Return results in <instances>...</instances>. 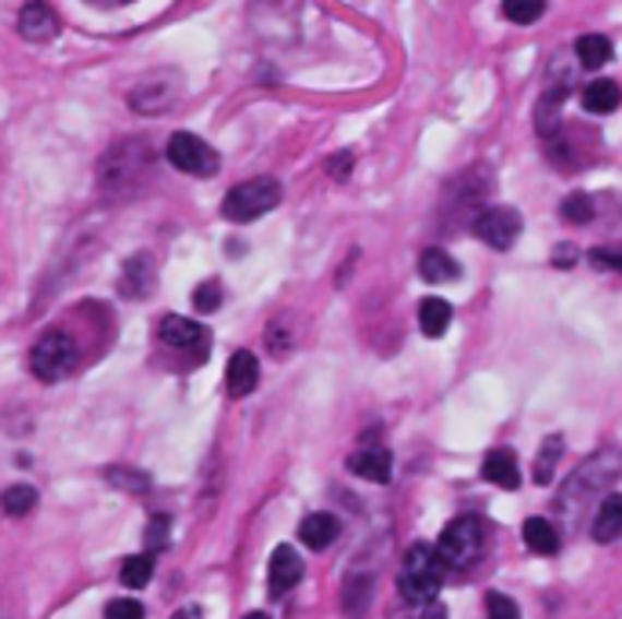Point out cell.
Masks as SVG:
<instances>
[{"label":"cell","instance_id":"cell-1","mask_svg":"<svg viewBox=\"0 0 622 619\" xmlns=\"http://www.w3.org/2000/svg\"><path fill=\"white\" fill-rule=\"evenodd\" d=\"M153 171V154L146 139H124V143L109 146L103 160H98V187L106 193H131L142 187V179H149Z\"/></svg>","mask_w":622,"mask_h":619},{"label":"cell","instance_id":"cell-2","mask_svg":"<svg viewBox=\"0 0 622 619\" xmlns=\"http://www.w3.org/2000/svg\"><path fill=\"white\" fill-rule=\"evenodd\" d=\"M444 564L436 558V547L430 543H411L408 558H404V569H400V594L408 605H430L436 594H441V583H444Z\"/></svg>","mask_w":622,"mask_h":619},{"label":"cell","instance_id":"cell-3","mask_svg":"<svg viewBox=\"0 0 622 619\" xmlns=\"http://www.w3.org/2000/svg\"><path fill=\"white\" fill-rule=\"evenodd\" d=\"M76 361H81V350H76L73 335L65 329H48L29 350V372L40 383H59L73 372Z\"/></svg>","mask_w":622,"mask_h":619},{"label":"cell","instance_id":"cell-4","mask_svg":"<svg viewBox=\"0 0 622 619\" xmlns=\"http://www.w3.org/2000/svg\"><path fill=\"white\" fill-rule=\"evenodd\" d=\"M179 99H182V73L171 67L153 70L128 88V106H131V114H139V117L168 114Z\"/></svg>","mask_w":622,"mask_h":619},{"label":"cell","instance_id":"cell-5","mask_svg":"<svg viewBox=\"0 0 622 619\" xmlns=\"http://www.w3.org/2000/svg\"><path fill=\"white\" fill-rule=\"evenodd\" d=\"M277 204H280V182L262 176V179L237 182L223 198V215L229 223H255L266 212L277 209Z\"/></svg>","mask_w":622,"mask_h":619},{"label":"cell","instance_id":"cell-6","mask_svg":"<svg viewBox=\"0 0 622 619\" xmlns=\"http://www.w3.org/2000/svg\"><path fill=\"white\" fill-rule=\"evenodd\" d=\"M485 547V525L477 517H455L452 525H444L441 539H436V558L444 569H469L480 558Z\"/></svg>","mask_w":622,"mask_h":619},{"label":"cell","instance_id":"cell-7","mask_svg":"<svg viewBox=\"0 0 622 619\" xmlns=\"http://www.w3.org/2000/svg\"><path fill=\"white\" fill-rule=\"evenodd\" d=\"M168 160H171V168L186 171V176L207 179V176H215V171H218V154L193 132H175L168 139Z\"/></svg>","mask_w":622,"mask_h":619},{"label":"cell","instance_id":"cell-8","mask_svg":"<svg viewBox=\"0 0 622 619\" xmlns=\"http://www.w3.org/2000/svg\"><path fill=\"white\" fill-rule=\"evenodd\" d=\"M157 340L168 346V350L193 354L196 361H204L207 346H212V335H207L204 324L182 318V313H168V318L157 321Z\"/></svg>","mask_w":622,"mask_h":619},{"label":"cell","instance_id":"cell-9","mask_svg":"<svg viewBox=\"0 0 622 619\" xmlns=\"http://www.w3.org/2000/svg\"><path fill=\"white\" fill-rule=\"evenodd\" d=\"M524 230V219L517 209H480L474 219V234L495 252H506V248L517 245V237Z\"/></svg>","mask_w":622,"mask_h":619},{"label":"cell","instance_id":"cell-10","mask_svg":"<svg viewBox=\"0 0 622 619\" xmlns=\"http://www.w3.org/2000/svg\"><path fill=\"white\" fill-rule=\"evenodd\" d=\"M153 288H157V263H153L149 252H135L120 270L117 291L124 299H146L153 296Z\"/></svg>","mask_w":622,"mask_h":619},{"label":"cell","instance_id":"cell-11","mask_svg":"<svg viewBox=\"0 0 622 619\" xmlns=\"http://www.w3.org/2000/svg\"><path fill=\"white\" fill-rule=\"evenodd\" d=\"M19 34L33 40V45H44V40L59 34V19H55L48 0H26L19 8Z\"/></svg>","mask_w":622,"mask_h":619},{"label":"cell","instance_id":"cell-12","mask_svg":"<svg viewBox=\"0 0 622 619\" xmlns=\"http://www.w3.org/2000/svg\"><path fill=\"white\" fill-rule=\"evenodd\" d=\"M299 580H302V558H299V550L288 547V543H280V547L273 550V558H270V594H273V597L288 594L291 586H299Z\"/></svg>","mask_w":622,"mask_h":619},{"label":"cell","instance_id":"cell-13","mask_svg":"<svg viewBox=\"0 0 622 619\" xmlns=\"http://www.w3.org/2000/svg\"><path fill=\"white\" fill-rule=\"evenodd\" d=\"M259 386V357L251 350H237L226 365V390L229 397H248Z\"/></svg>","mask_w":622,"mask_h":619},{"label":"cell","instance_id":"cell-14","mask_svg":"<svg viewBox=\"0 0 622 619\" xmlns=\"http://www.w3.org/2000/svg\"><path fill=\"white\" fill-rule=\"evenodd\" d=\"M349 474L364 477V481H375V485H386L393 477V460L386 449H360L346 460Z\"/></svg>","mask_w":622,"mask_h":619},{"label":"cell","instance_id":"cell-15","mask_svg":"<svg viewBox=\"0 0 622 619\" xmlns=\"http://www.w3.org/2000/svg\"><path fill=\"white\" fill-rule=\"evenodd\" d=\"M480 474H485L491 485L506 488V492H513V488L521 485L517 455H513L510 449H491V452L485 455V466H480Z\"/></svg>","mask_w":622,"mask_h":619},{"label":"cell","instance_id":"cell-16","mask_svg":"<svg viewBox=\"0 0 622 619\" xmlns=\"http://www.w3.org/2000/svg\"><path fill=\"white\" fill-rule=\"evenodd\" d=\"M371 594H375V583H371L368 572L346 575V583H343V612L349 619H364L368 605H371Z\"/></svg>","mask_w":622,"mask_h":619},{"label":"cell","instance_id":"cell-17","mask_svg":"<svg viewBox=\"0 0 622 619\" xmlns=\"http://www.w3.org/2000/svg\"><path fill=\"white\" fill-rule=\"evenodd\" d=\"M594 543H615L622 536V496H605V503L597 507L594 525H589Z\"/></svg>","mask_w":622,"mask_h":619},{"label":"cell","instance_id":"cell-18","mask_svg":"<svg viewBox=\"0 0 622 619\" xmlns=\"http://www.w3.org/2000/svg\"><path fill=\"white\" fill-rule=\"evenodd\" d=\"M335 536H338V517H335V514H327V510H316V514L302 517L299 539L306 543V547L324 550V547H332Z\"/></svg>","mask_w":622,"mask_h":619},{"label":"cell","instance_id":"cell-19","mask_svg":"<svg viewBox=\"0 0 622 619\" xmlns=\"http://www.w3.org/2000/svg\"><path fill=\"white\" fill-rule=\"evenodd\" d=\"M619 106H622V88H619L615 81L600 78V81L586 84V88H583V110L586 114L605 117V114H615Z\"/></svg>","mask_w":622,"mask_h":619},{"label":"cell","instance_id":"cell-20","mask_svg":"<svg viewBox=\"0 0 622 619\" xmlns=\"http://www.w3.org/2000/svg\"><path fill=\"white\" fill-rule=\"evenodd\" d=\"M567 84H561V88H546V95L539 99V106H535V132H539L542 139H550L557 128H561V110H564V99H567Z\"/></svg>","mask_w":622,"mask_h":619},{"label":"cell","instance_id":"cell-21","mask_svg":"<svg viewBox=\"0 0 622 619\" xmlns=\"http://www.w3.org/2000/svg\"><path fill=\"white\" fill-rule=\"evenodd\" d=\"M419 277L430 281V285H447V281L463 277V270H458L455 259L447 252H441V248H426V252L419 255Z\"/></svg>","mask_w":622,"mask_h":619},{"label":"cell","instance_id":"cell-22","mask_svg":"<svg viewBox=\"0 0 622 619\" xmlns=\"http://www.w3.org/2000/svg\"><path fill=\"white\" fill-rule=\"evenodd\" d=\"M447 324H452V307H447V299H422L419 302V329L430 335V340H441L447 332Z\"/></svg>","mask_w":622,"mask_h":619},{"label":"cell","instance_id":"cell-23","mask_svg":"<svg viewBox=\"0 0 622 619\" xmlns=\"http://www.w3.org/2000/svg\"><path fill=\"white\" fill-rule=\"evenodd\" d=\"M575 59H578V67H589V70L608 67V62H611V40L600 37V34H583L575 40Z\"/></svg>","mask_w":622,"mask_h":619},{"label":"cell","instance_id":"cell-24","mask_svg":"<svg viewBox=\"0 0 622 619\" xmlns=\"http://www.w3.org/2000/svg\"><path fill=\"white\" fill-rule=\"evenodd\" d=\"M521 532H524L528 550H535V553H557V547H561V536H557V528L546 517H528Z\"/></svg>","mask_w":622,"mask_h":619},{"label":"cell","instance_id":"cell-25","mask_svg":"<svg viewBox=\"0 0 622 619\" xmlns=\"http://www.w3.org/2000/svg\"><path fill=\"white\" fill-rule=\"evenodd\" d=\"M561 452H564V438L561 433H550V438L542 441V449L539 455H535V485H550L553 481V474H557V460H561Z\"/></svg>","mask_w":622,"mask_h":619},{"label":"cell","instance_id":"cell-26","mask_svg":"<svg viewBox=\"0 0 622 619\" xmlns=\"http://www.w3.org/2000/svg\"><path fill=\"white\" fill-rule=\"evenodd\" d=\"M546 15V0H502V19L513 26H531Z\"/></svg>","mask_w":622,"mask_h":619},{"label":"cell","instance_id":"cell-27","mask_svg":"<svg viewBox=\"0 0 622 619\" xmlns=\"http://www.w3.org/2000/svg\"><path fill=\"white\" fill-rule=\"evenodd\" d=\"M0 507H4V514H11V517L29 514V510L37 507V488L11 485V488H4V492H0Z\"/></svg>","mask_w":622,"mask_h":619},{"label":"cell","instance_id":"cell-28","mask_svg":"<svg viewBox=\"0 0 622 619\" xmlns=\"http://www.w3.org/2000/svg\"><path fill=\"white\" fill-rule=\"evenodd\" d=\"M153 580V558L149 553H135V558H128L120 564V583L131 586V591H142Z\"/></svg>","mask_w":622,"mask_h":619},{"label":"cell","instance_id":"cell-29","mask_svg":"<svg viewBox=\"0 0 622 619\" xmlns=\"http://www.w3.org/2000/svg\"><path fill=\"white\" fill-rule=\"evenodd\" d=\"M561 215H564L567 223L586 226L597 215V204H594V198H589V193H567V198L561 201Z\"/></svg>","mask_w":622,"mask_h":619},{"label":"cell","instance_id":"cell-30","mask_svg":"<svg viewBox=\"0 0 622 619\" xmlns=\"http://www.w3.org/2000/svg\"><path fill=\"white\" fill-rule=\"evenodd\" d=\"M106 481L124 488V492H146L149 488V477L142 471H128V466H109L106 471Z\"/></svg>","mask_w":622,"mask_h":619},{"label":"cell","instance_id":"cell-31","mask_svg":"<svg viewBox=\"0 0 622 619\" xmlns=\"http://www.w3.org/2000/svg\"><path fill=\"white\" fill-rule=\"evenodd\" d=\"M193 307L201 313H215L218 307H223V285H218L215 277L204 281V285H196L193 288Z\"/></svg>","mask_w":622,"mask_h":619},{"label":"cell","instance_id":"cell-32","mask_svg":"<svg viewBox=\"0 0 622 619\" xmlns=\"http://www.w3.org/2000/svg\"><path fill=\"white\" fill-rule=\"evenodd\" d=\"M168 536H171V517L168 514H153L149 517V528H146V547L149 553H157L168 547Z\"/></svg>","mask_w":622,"mask_h":619},{"label":"cell","instance_id":"cell-33","mask_svg":"<svg viewBox=\"0 0 622 619\" xmlns=\"http://www.w3.org/2000/svg\"><path fill=\"white\" fill-rule=\"evenodd\" d=\"M485 602H488V619H521L517 602H513V597H506V594L491 591Z\"/></svg>","mask_w":622,"mask_h":619},{"label":"cell","instance_id":"cell-34","mask_svg":"<svg viewBox=\"0 0 622 619\" xmlns=\"http://www.w3.org/2000/svg\"><path fill=\"white\" fill-rule=\"evenodd\" d=\"M589 266L608 270V274H622V252H611V248H594V252H589Z\"/></svg>","mask_w":622,"mask_h":619},{"label":"cell","instance_id":"cell-35","mask_svg":"<svg viewBox=\"0 0 622 619\" xmlns=\"http://www.w3.org/2000/svg\"><path fill=\"white\" fill-rule=\"evenodd\" d=\"M106 619H142V605L131 602V597H113L106 605Z\"/></svg>","mask_w":622,"mask_h":619},{"label":"cell","instance_id":"cell-36","mask_svg":"<svg viewBox=\"0 0 622 619\" xmlns=\"http://www.w3.org/2000/svg\"><path fill=\"white\" fill-rule=\"evenodd\" d=\"M349 168H354V154H335L332 160H327V176L332 179H338V182H346L349 179Z\"/></svg>","mask_w":622,"mask_h":619},{"label":"cell","instance_id":"cell-37","mask_svg":"<svg viewBox=\"0 0 622 619\" xmlns=\"http://www.w3.org/2000/svg\"><path fill=\"white\" fill-rule=\"evenodd\" d=\"M266 346L273 354H284L291 346V332L284 329V324H270V332H266Z\"/></svg>","mask_w":622,"mask_h":619},{"label":"cell","instance_id":"cell-38","mask_svg":"<svg viewBox=\"0 0 622 619\" xmlns=\"http://www.w3.org/2000/svg\"><path fill=\"white\" fill-rule=\"evenodd\" d=\"M550 259H553V266H557V270H572V266H575V259H578V252H575L572 245H557Z\"/></svg>","mask_w":622,"mask_h":619},{"label":"cell","instance_id":"cell-39","mask_svg":"<svg viewBox=\"0 0 622 619\" xmlns=\"http://www.w3.org/2000/svg\"><path fill=\"white\" fill-rule=\"evenodd\" d=\"M422 619H447V605H441V602L433 597L430 605H422Z\"/></svg>","mask_w":622,"mask_h":619},{"label":"cell","instance_id":"cell-40","mask_svg":"<svg viewBox=\"0 0 622 619\" xmlns=\"http://www.w3.org/2000/svg\"><path fill=\"white\" fill-rule=\"evenodd\" d=\"M171 619H204V608L201 605H182Z\"/></svg>","mask_w":622,"mask_h":619},{"label":"cell","instance_id":"cell-41","mask_svg":"<svg viewBox=\"0 0 622 619\" xmlns=\"http://www.w3.org/2000/svg\"><path fill=\"white\" fill-rule=\"evenodd\" d=\"M95 8H124V4H135V0H87Z\"/></svg>","mask_w":622,"mask_h":619},{"label":"cell","instance_id":"cell-42","mask_svg":"<svg viewBox=\"0 0 622 619\" xmlns=\"http://www.w3.org/2000/svg\"><path fill=\"white\" fill-rule=\"evenodd\" d=\"M244 619H270V616H266V612H248Z\"/></svg>","mask_w":622,"mask_h":619}]
</instances>
